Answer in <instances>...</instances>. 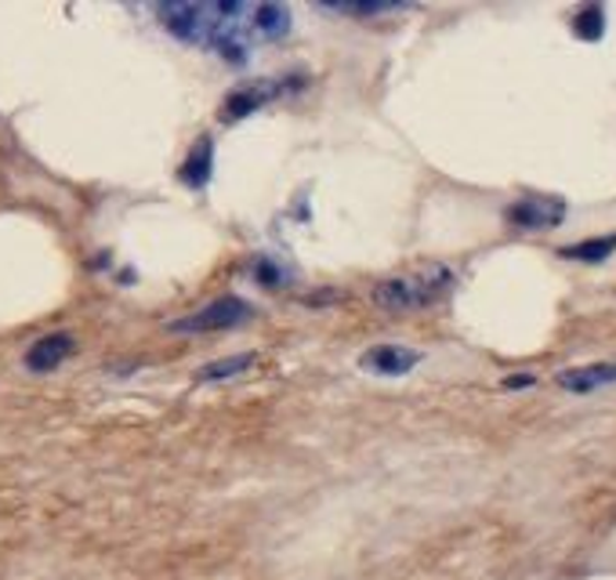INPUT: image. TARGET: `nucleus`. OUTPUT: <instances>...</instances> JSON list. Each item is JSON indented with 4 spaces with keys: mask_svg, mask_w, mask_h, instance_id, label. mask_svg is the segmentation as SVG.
I'll return each instance as SVG.
<instances>
[{
    "mask_svg": "<svg viewBox=\"0 0 616 580\" xmlns=\"http://www.w3.org/2000/svg\"><path fill=\"white\" fill-rule=\"evenodd\" d=\"M454 269L446 265H424L418 272H407V276H392V280H381L377 287L370 291V302L377 305L381 312H421V309H432V305H440L449 291H454Z\"/></svg>",
    "mask_w": 616,
    "mask_h": 580,
    "instance_id": "1",
    "label": "nucleus"
},
{
    "mask_svg": "<svg viewBox=\"0 0 616 580\" xmlns=\"http://www.w3.org/2000/svg\"><path fill=\"white\" fill-rule=\"evenodd\" d=\"M247 319H254V305L236 298V294H225V298L204 305V309L174 319L171 330H174V334H218V330L243 327Z\"/></svg>",
    "mask_w": 616,
    "mask_h": 580,
    "instance_id": "2",
    "label": "nucleus"
},
{
    "mask_svg": "<svg viewBox=\"0 0 616 580\" xmlns=\"http://www.w3.org/2000/svg\"><path fill=\"white\" fill-rule=\"evenodd\" d=\"M160 15V26L178 37L182 44H196V47H207L210 41V30H215V4H160L157 8Z\"/></svg>",
    "mask_w": 616,
    "mask_h": 580,
    "instance_id": "3",
    "label": "nucleus"
},
{
    "mask_svg": "<svg viewBox=\"0 0 616 580\" xmlns=\"http://www.w3.org/2000/svg\"><path fill=\"white\" fill-rule=\"evenodd\" d=\"M504 221L523 232H544L559 229L566 221V200L559 196H523L504 207Z\"/></svg>",
    "mask_w": 616,
    "mask_h": 580,
    "instance_id": "4",
    "label": "nucleus"
},
{
    "mask_svg": "<svg viewBox=\"0 0 616 580\" xmlns=\"http://www.w3.org/2000/svg\"><path fill=\"white\" fill-rule=\"evenodd\" d=\"M280 80H254V84H243V88H236L229 91V99H225L221 105V116L229 124L236 121H243V116H251L258 113L262 105H269L272 99H280Z\"/></svg>",
    "mask_w": 616,
    "mask_h": 580,
    "instance_id": "5",
    "label": "nucleus"
},
{
    "mask_svg": "<svg viewBox=\"0 0 616 580\" xmlns=\"http://www.w3.org/2000/svg\"><path fill=\"white\" fill-rule=\"evenodd\" d=\"M418 363H421V352L402 349V345H374L370 352H363L360 356L363 371L381 374V377H402V374H410Z\"/></svg>",
    "mask_w": 616,
    "mask_h": 580,
    "instance_id": "6",
    "label": "nucleus"
},
{
    "mask_svg": "<svg viewBox=\"0 0 616 580\" xmlns=\"http://www.w3.org/2000/svg\"><path fill=\"white\" fill-rule=\"evenodd\" d=\"M247 33H251V41H283L290 33V8L251 4L247 8Z\"/></svg>",
    "mask_w": 616,
    "mask_h": 580,
    "instance_id": "7",
    "label": "nucleus"
},
{
    "mask_svg": "<svg viewBox=\"0 0 616 580\" xmlns=\"http://www.w3.org/2000/svg\"><path fill=\"white\" fill-rule=\"evenodd\" d=\"M73 338L69 334H47L41 341H33V345L26 349V356H22V363H26V371L33 374H52L55 366H62L69 356H73Z\"/></svg>",
    "mask_w": 616,
    "mask_h": 580,
    "instance_id": "8",
    "label": "nucleus"
},
{
    "mask_svg": "<svg viewBox=\"0 0 616 580\" xmlns=\"http://www.w3.org/2000/svg\"><path fill=\"white\" fill-rule=\"evenodd\" d=\"M559 388L566 393H577V396H588L595 393V388H609L616 385V363H588V366H573V371H562L559 377Z\"/></svg>",
    "mask_w": 616,
    "mask_h": 580,
    "instance_id": "9",
    "label": "nucleus"
},
{
    "mask_svg": "<svg viewBox=\"0 0 616 580\" xmlns=\"http://www.w3.org/2000/svg\"><path fill=\"white\" fill-rule=\"evenodd\" d=\"M210 174H215V141L204 135L193 149H189V157L182 163V171H178V179H182L189 189H204L210 182Z\"/></svg>",
    "mask_w": 616,
    "mask_h": 580,
    "instance_id": "10",
    "label": "nucleus"
},
{
    "mask_svg": "<svg viewBox=\"0 0 616 580\" xmlns=\"http://www.w3.org/2000/svg\"><path fill=\"white\" fill-rule=\"evenodd\" d=\"M566 262H584V265H598L606 262V258L616 254V232L613 236H591V240H580V243H570L559 251Z\"/></svg>",
    "mask_w": 616,
    "mask_h": 580,
    "instance_id": "11",
    "label": "nucleus"
},
{
    "mask_svg": "<svg viewBox=\"0 0 616 580\" xmlns=\"http://www.w3.org/2000/svg\"><path fill=\"white\" fill-rule=\"evenodd\" d=\"M258 363L254 352H240V356H225L218 363H207L204 371L196 374L199 385H215V382H232L240 374H251V366Z\"/></svg>",
    "mask_w": 616,
    "mask_h": 580,
    "instance_id": "12",
    "label": "nucleus"
},
{
    "mask_svg": "<svg viewBox=\"0 0 616 580\" xmlns=\"http://www.w3.org/2000/svg\"><path fill=\"white\" fill-rule=\"evenodd\" d=\"M573 33L580 41H602V33H606V8L598 4L580 8L573 15Z\"/></svg>",
    "mask_w": 616,
    "mask_h": 580,
    "instance_id": "13",
    "label": "nucleus"
},
{
    "mask_svg": "<svg viewBox=\"0 0 616 580\" xmlns=\"http://www.w3.org/2000/svg\"><path fill=\"white\" fill-rule=\"evenodd\" d=\"M330 15H355V19H374V15H388V11H399V4H377V0H366V4H323Z\"/></svg>",
    "mask_w": 616,
    "mask_h": 580,
    "instance_id": "14",
    "label": "nucleus"
},
{
    "mask_svg": "<svg viewBox=\"0 0 616 580\" xmlns=\"http://www.w3.org/2000/svg\"><path fill=\"white\" fill-rule=\"evenodd\" d=\"M254 276L262 280V283H269V287H276V283L283 280V272L276 269V265H269V262H258V269H254Z\"/></svg>",
    "mask_w": 616,
    "mask_h": 580,
    "instance_id": "15",
    "label": "nucleus"
},
{
    "mask_svg": "<svg viewBox=\"0 0 616 580\" xmlns=\"http://www.w3.org/2000/svg\"><path fill=\"white\" fill-rule=\"evenodd\" d=\"M533 382H537V377H533V374H523V377H507L504 388H523V385H533Z\"/></svg>",
    "mask_w": 616,
    "mask_h": 580,
    "instance_id": "16",
    "label": "nucleus"
}]
</instances>
